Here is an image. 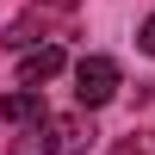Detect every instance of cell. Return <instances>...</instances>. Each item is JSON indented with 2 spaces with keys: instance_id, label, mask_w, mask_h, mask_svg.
Returning <instances> with one entry per match:
<instances>
[{
  "instance_id": "obj_1",
  "label": "cell",
  "mask_w": 155,
  "mask_h": 155,
  "mask_svg": "<svg viewBox=\"0 0 155 155\" xmlns=\"http://www.w3.org/2000/svg\"><path fill=\"white\" fill-rule=\"evenodd\" d=\"M87 137H93V130H87L81 112H68V118H50V112H44L37 124H25V137L12 143V155H81Z\"/></svg>"
},
{
  "instance_id": "obj_2",
  "label": "cell",
  "mask_w": 155,
  "mask_h": 155,
  "mask_svg": "<svg viewBox=\"0 0 155 155\" xmlns=\"http://www.w3.org/2000/svg\"><path fill=\"white\" fill-rule=\"evenodd\" d=\"M74 6H81V0H31V6H25L19 19L6 25V37H0V44H6V50H31V44H50V37H56L62 25L74 19Z\"/></svg>"
},
{
  "instance_id": "obj_3",
  "label": "cell",
  "mask_w": 155,
  "mask_h": 155,
  "mask_svg": "<svg viewBox=\"0 0 155 155\" xmlns=\"http://www.w3.org/2000/svg\"><path fill=\"white\" fill-rule=\"evenodd\" d=\"M74 99H81L87 112L112 106V99H118V62L112 56H81L74 62Z\"/></svg>"
},
{
  "instance_id": "obj_4",
  "label": "cell",
  "mask_w": 155,
  "mask_h": 155,
  "mask_svg": "<svg viewBox=\"0 0 155 155\" xmlns=\"http://www.w3.org/2000/svg\"><path fill=\"white\" fill-rule=\"evenodd\" d=\"M50 74H62V50H56V44L19 50V87H37V81H50Z\"/></svg>"
},
{
  "instance_id": "obj_5",
  "label": "cell",
  "mask_w": 155,
  "mask_h": 155,
  "mask_svg": "<svg viewBox=\"0 0 155 155\" xmlns=\"http://www.w3.org/2000/svg\"><path fill=\"white\" fill-rule=\"evenodd\" d=\"M0 118H6V124H37V118H44V93H37V87L6 93V99H0Z\"/></svg>"
},
{
  "instance_id": "obj_6",
  "label": "cell",
  "mask_w": 155,
  "mask_h": 155,
  "mask_svg": "<svg viewBox=\"0 0 155 155\" xmlns=\"http://www.w3.org/2000/svg\"><path fill=\"white\" fill-rule=\"evenodd\" d=\"M112 155H155V130H130L112 143Z\"/></svg>"
},
{
  "instance_id": "obj_7",
  "label": "cell",
  "mask_w": 155,
  "mask_h": 155,
  "mask_svg": "<svg viewBox=\"0 0 155 155\" xmlns=\"http://www.w3.org/2000/svg\"><path fill=\"white\" fill-rule=\"evenodd\" d=\"M137 44H143L149 56H155V12H149V19H143V31H137Z\"/></svg>"
}]
</instances>
